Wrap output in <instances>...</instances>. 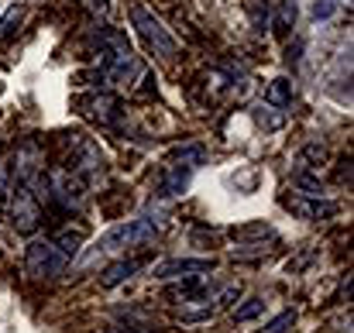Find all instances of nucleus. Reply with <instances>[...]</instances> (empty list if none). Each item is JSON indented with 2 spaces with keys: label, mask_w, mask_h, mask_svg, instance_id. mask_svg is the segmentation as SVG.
<instances>
[{
  "label": "nucleus",
  "mask_w": 354,
  "mask_h": 333,
  "mask_svg": "<svg viewBox=\"0 0 354 333\" xmlns=\"http://www.w3.org/2000/svg\"><path fill=\"white\" fill-rule=\"evenodd\" d=\"M45 193V200L52 207H59L62 213H80L86 207V182L80 175H73L69 169H52V172H41L35 179Z\"/></svg>",
  "instance_id": "f257e3e1"
},
{
  "label": "nucleus",
  "mask_w": 354,
  "mask_h": 333,
  "mask_svg": "<svg viewBox=\"0 0 354 333\" xmlns=\"http://www.w3.org/2000/svg\"><path fill=\"white\" fill-rule=\"evenodd\" d=\"M131 24L138 31V38L145 41V48L151 55H162V59H172L179 52V41L169 35V28L145 7V3H131Z\"/></svg>",
  "instance_id": "f03ea898"
},
{
  "label": "nucleus",
  "mask_w": 354,
  "mask_h": 333,
  "mask_svg": "<svg viewBox=\"0 0 354 333\" xmlns=\"http://www.w3.org/2000/svg\"><path fill=\"white\" fill-rule=\"evenodd\" d=\"M155 237H158V223L148 220V217H138V220L111 227V230L97 240L93 254H107V251H118V247H141V244H151Z\"/></svg>",
  "instance_id": "7ed1b4c3"
},
{
  "label": "nucleus",
  "mask_w": 354,
  "mask_h": 333,
  "mask_svg": "<svg viewBox=\"0 0 354 333\" xmlns=\"http://www.w3.org/2000/svg\"><path fill=\"white\" fill-rule=\"evenodd\" d=\"M66 265H69V258L52 240H31L24 247V272L31 278H55L66 272Z\"/></svg>",
  "instance_id": "20e7f679"
},
{
  "label": "nucleus",
  "mask_w": 354,
  "mask_h": 333,
  "mask_svg": "<svg viewBox=\"0 0 354 333\" xmlns=\"http://www.w3.org/2000/svg\"><path fill=\"white\" fill-rule=\"evenodd\" d=\"M66 169H69L73 175H80L83 182H97V179L107 172V155L100 151L97 141H90V137H76Z\"/></svg>",
  "instance_id": "39448f33"
},
{
  "label": "nucleus",
  "mask_w": 354,
  "mask_h": 333,
  "mask_svg": "<svg viewBox=\"0 0 354 333\" xmlns=\"http://www.w3.org/2000/svg\"><path fill=\"white\" fill-rule=\"evenodd\" d=\"M10 227L24 237H31L41 227V200H38V193H31V186H17V193L10 200Z\"/></svg>",
  "instance_id": "423d86ee"
},
{
  "label": "nucleus",
  "mask_w": 354,
  "mask_h": 333,
  "mask_svg": "<svg viewBox=\"0 0 354 333\" xmlns=\"http://www.w3.org/2000/svg\"><path fill=\"white\" fill-rule=\"evenodd\" d=\"M282 207L289 213H296L299 220H327L334 217L341 207L330 203V200H320V196H303V193H292V196H282Z\"/></svg>",
  "instance_id": "0eeeda50"
},
{
  "label": "nucleus",
  "mask_w": 354,
  "mask_h": 333,
  "mask_svg": "<svg viewBox=\"0 0 354 333\" xmlns=\"http://www.w3.org/2000/svg\"><path fill=\"white\" fill-rule=\"evenodd\" d=\"M14 179L21 182V186H35V179L45 172L41 169V148L38 144H24L17 155H14Z\"/></svg>",
  "instance_id": "6e6552de"
},
{
  "label": "nucleus",
  "mask_w": 354,
  "mask_h": 333,
  "mask_svg": "<svg viewBox=\"0 0 354 333\" xmlns=\"http://www.w3.org/2000/svg\"><path fill=\"white\" fill-rule=\"evenodd\" d=\"M214 272V258H172L155 265V278H183V275H203Z\"/></svg>",
  "instance_id": "1a4fd4ad"
},
{
  "label": "nucleus",
  "mask_w": 354,
  "mask_h": 333,
  "mask_svg": "<svg viewBox=\"0 0 354 333\" xmlns=\"http://www.w3.org/2000/svg\"><path fill=\"white\" fill-rule=\"evenodd\" d=\"M83 107H86V113H90L93 120H100L104 127H118L120 100L114 97V93H93V97H86V100H83Z\"/></svg>",
  "instance_id": "9d476101"
},
{
  "label": "nucleus",
  "mask_w": 354,
  "mask_h": 333,
  "mask_svg": "<svg viewBox=\"0 0 354 333\" xmlns=\"http://www.w3.org/2000/svg\"><path fill=\"white\" fill-rule=\"evenodd\" d=\"M138 268H141V261H134V258H120V261H114L111 268H104L100 285H104V289H118L120 282H127Z\"/></svg>",
  "instance_id": "9b49d317"
},
{
  "label": "nucleus",
  "mask_w": 354,
  "mask_h": 333,
  "mask_svg": "<svg viewBox=\"0 0 354 333\" xmlns=\"http://www.w3.org/2000/svg\"><path fill=\"white\" fill-rule=\"evenodd\" d=\"M83 240H86V230L83 227H66V230H59L55 237H52V244L66 254V258H73V254H80V247H83Z\"/></svg>",
  "instance_id": "f8f14e48"
},
{
  "label": "nucleus",
  "mask_w": 354,
  "mask_h": 333,
  "mask_svg": "<svg viewBox=\"0 0 354 333\" xmlns=\"http://www.w3.org/2000/svg\"><path fill=\"white\" fill-rule=\"evenodd\" d=\"M265 104L268 107H289L292 104V83L286 79V76H279V79H272L268 83V90H265Z\"/></svg>",
  "instance_id": "ddd939ff"
},
{
  "label": "nucleus",
  "mask_w": 354,
  "mask_h": 333,
  "mask_svg": "<svg viewBox=\"0 0 354 333\" xmlns=\"http://www.w3.org/2000/svg\"><path fill=\"white\" fill-rule=\"evenodd\" d=\"M254 124L258 127H265V131H279V127H286V113L279 111V107H268V104H261V107H254Z\"/></svg>",
  "instance_id": "4468645a"
},
{
  "label": "nucleus",
  "mask_w": 354,
  "mask_h": 333,
  "mask_svg": "<svg viewBox=\"0 0 354 333\" xmlns=\"http://www.w3.org/2000/svg\"><path fill=\"white\" fill-rule=\"evenodd\" d=\"M292 186H296V189H303V196H320V193H324V182H320V175H310V169L296 172Z\"/></svg>",
  "instance_id": "2eb2a0df"
},
{
  "label": "nucleus",
  "mask_w": 354,
  "mask_h": 333,
  "mask_svg": "<svg viewBox=\"0 0 354 333\" xmlns=\"http://www.w3.org/2000/svg\"><path fill=\"white\" fill-rule=\"evenodd\" d=\"M324 158H327V148L324 144H306L299 151V169H317Z\"/></svg>",
  "instance_id": "dca6fc26"
},
{
  "label": "nucleus",
  "mask_w": 354,
  "mask_h": 333,
  "mask_svg": "<svg viewBox=\"0 0 354 333\" xmlns=\"http://www.w3.org/2000/svg\"><path fill=\"white\" fill-rule=\"evenodd\" d=\"M292 24H296V3L292 0H282L279 3V14H275V28L279 31H289Z\"/></svg>",
  "instance_id": "f3484780"
},
{
  "label": "nucleus",
  "mask_w": 354,
  "mask_h": 333,
  "mask_svg": "<svg viewBox=\"0 0 354 333\" xmlns=\"http://www.w3.org/2000/svg\"><path fill=\"white\" fill-rule=\"evenodd\" d=\"M292 327H296V310H286V313H279L261 333H289Z\"/></svg>",
  "instance_id": "a211bd4d"
},
{
  "label": "nucleus",
  "mask_w": 354,
  "mask_h": 333,
  "mask_svg": "<svg viewBox=\"0 0 354 333\" xmlns=\"http://www.w3.org/2000/svg\"><path fill=\"white\" fill-rule=\"evenodd\" d=\"M261 310H265V303H261V299H248L244 306H237V310H234V320H237V323H248V320L261 316Z\"/></svg>",
  "instance_id": "6ab92c4d"
},
{
  "label": "nucleus",
  "mask_w": 354,
  "mask_h": 333,
  "mask_svg": "<svg viewBox=\"0 0 354 333\" xmlns=\"http://www.w3.org/2000/svg\"><path fill=\"white\" fill-rule=\"evenodd\" d=\"M231 234H234L237 240H241V237H275V230H272V227H265V223H251V227H234Z\"/></svg>",
  "instance_id": "aec40b11"
},
{
  "label": "nucleus",
  "mask_w": 354,
  "mask_h": 333,
  "mask_svg": "<svg viewBox=\"0 0 354 333\" xmlns=\"http://www.w3.org/2000/svg\"><path fill=\"white\" fill-rule=\"evenodd\" d=\"M21 14H24L21 7H10V10L3 14V21H0V38H7V35H14V24L21 21Z\"/></svg>",
  "instance_id": "412c9836"
},
{
  "label": "nucleus",
  "mask_w": 354,
  "mask_h": 333,
  "mask_svg": "<svg viewBox=\"0 0 354 333\" xmlns=\"http://www.w3.org/2000/svg\"><path fill=\"white\" fill-rule=\"evenodd\" d=\"M334 10H337V0H317V3H313V17H317V21H320V17H330Z\"/></svg>",
  "instance_id": "4be33fe9"
},
{
  "label": "nucleus",
  "mask_w": 354,
  "mask_h": 333,
  "mask_svg": "<svg viewBox=\"0 0 354 333\" xmlns=\"http://www.w3.org/2000/svg\"><path fill=\"white\" fill-rule=\"evenodd\" d=\"M83 3H86V10H90V14H97V17H107V14H111V7H114L111 0H83Z\"/></svg>",
  "instance_id": "5701e85b"
},
{
  "label": "nucleus",
  "mask_w": 354,
  "mask_h": 333,
  "mask_svg": "<svg viewBox=\"0 0 354 333\" xmlns=\"http://www.w3.org/2000/svg\"><path fill=\"white\" fill-rule=\"evenodd\" d=\"M7 193H10V165L0 162V200H7Z\"/></svg>",
  "instance_id": "b1692460"
},
{
  "label": "nucleus",
  "mask_w": 354,
  "mask_h": 333,
  "mask_svg": "<svg viewBox=\"0 0 354 333\" xmlns=\"http://www.w3.org/2000/svg\"><path fill=\"white\" fill-rule=\"evenodd\" d=\"M237 296H241V285H227V289H224V292L217 296V303H221V306H231Z\"/></svg>",
  "instance_id": "393cba45"
}]
</instances>
